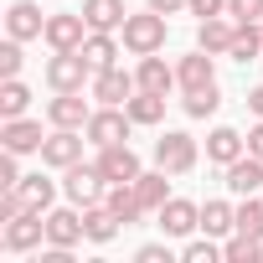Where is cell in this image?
Instances as JSON below:
<instances>
[{
    "label": "cell",
    "instance_id": "43",
    "mask_svg": "<svg viewBox=\"0 0 263 263\" xmlns=\"http://www.w3.org/2000/svg\"><path fill=\"white\" fill-rule=\"evenodd\" d=\"M258 26H263V21H258Z\"/></svg>",
    "mask_w": 263,
    "mask_h": 263
},
{
    "label": "cell",
    "instance_id": "9",
    "mask_svg": "<svg viewBox=\"0 0 263 263\" xmlns=\"http://www.w3.org/2000/svg\"><path fill=\"white\" fill-rule=\"evenodd\" d=\"M0 145H6L11 155H31V150H42L47 145V135H42V124L36 119H0Z\"/></svg>",
    "mask_w": 263,
    "mask_h": 263
},
{
    "label": "cell",
    "instance_id": "37",
    "mask_svg": "<svg viewBox=\"0 0 263 263\" xmlns=\"http://www.w3.org/2000/svg\"><path fill=\"white\" fill-rule=\"evenodd\" d=\"M21 186V171H16V155L6 150V155H0V191H16Z\"/></svg>",
    "mask_w": 263,
    "mask_h": 263
},
{
    "label": "cell",
    "instance_id": "1",
    "mask_svg": "<svg viewBox=\"0 0 263 263\" xmlns=\"http://www.w3.org/2000/svg\"><path fill=\"white\" fill-rule=\"evenodd\" d=\"M129 108H114V103H103V108H93V119L83 124V135H88V145L93 150H103V145H129Z\"/></svg>",
    "mask_w": 263,
    "mask_h": 263
},
{
    "label": "cell",
    "instance_id": "13",
    "mask_svg": "<svg viewBox=\"0 0 263 263\" xmlns=\"http://www.w3.org/2000/svg\"><path fill=\"white\" fill-rule=\"evenodd\" d=\"M135 78L129 72H119V67H103V72H93V98L98 103H114V108H124L129 98H135Z\"/></svg>",
    "mask_w": 263,
    "mask_h": 263
},
{
    "label": "cell",
    "instance_id": "19",
    "mask_svg": "<svg viewBox=\"0 0 263 263\" xmlns=\"http://www.w3.org/2000/svg\"><path fill=\"white\" fill-rule=\"evenodd\" d=\"M6 31H11L16 42H31V36H42V31H47V16L31 6V0H16V6L6 11Z\"/></svg>",
    "mask_w": 263,
    "mask_h": 263
},
{
    "label": "cell",
    "instance_id": "2",
    "mask_svg": "<svg viewBox=\"0 0 263 263\" xmlns=\"http://www.w3.org/2000/svg\"><path fill=\"white\" fill-rule=\"evenodd\" d=\"M47 83H52L57 93H78L83 83H93V62L83 57V47L52 52V57H47Z\"/></svg>",
    "mask_w": 263,
    "mask_h": 263
},
{
    "label": "cell",
    "instance_id": "15",
    "mask_svg": "<svg viewBox=\"0 0 263 263\" xmlns=\"http://www.w3.org/2000/svg\"><path fill=\"white\" fill-rule=\"evenodd\" d=\"M176 83L186 88V93H196V88H206V83H217V67H212V52H191V57H181L176 62Z\"/></svg>",
    "mask_w": 263,
    "mask_h": 263
},
{
    "label": "cell",
    "instance_id": "7",
    "mask_svg": "<svg viewBox=\"0 0 263 263\" xmlns=\"http://www.w3.org/2000/svg\"><path fill=\"white\" fill-rule=\"evenodd\" d=\"M83 145H88V135H83V129H52V135H47V145H42V165L67 171V165H78V160H83Z\"/></svg>",
    "mask_w": 263,
    "mask_h": 263
},
{
    "label": "cell",
    "instance_id": "24",
    "mask_svg": "<svg viewBox=\"0 0 263 263\" xmlns=\"http://www.w3.org/2000/svg\"><path fill=\"white\" fill-rule=\"evenodd\" d=\"M135 83H140V88H150V93H171V88H176V67H165V62L150 52V57H140Z\"/></svg>",
    "mask_w": 263,
    "mask_h": 263
},
{
    "label": "cell",
    "instance_id": "28",
    "mask_svg": "<svg viewBox=\"0 0 263 263\" xmlns=\"http://www.w3.org/2000/svg\"><path fill=\"white\" fill-rule=\"evenodd\" d=\"M83 57L93 62V72L114 67V57H119V42H114V31H88V42H83Z\"/></svg>",
    "mask_w": 263,
    "mask_h": 263
},
{
    "label": "cell",
    "instance_id": "26",
    "mask_svg": "<svg viewBox=\"0 0 263 263\" xmlns=\"http://www.w3.org/2000/svg\"><path fill=\"white\" fill-rule=\"evenodd\" d=\"M135 124H160L165 119V93H150V88H135V98L124 103Z\"/></svg>",
    "mask_w": 263,
    "mask_h": 263
},
{
    "label": "cell",
    "instance_id": "41",
    "mask_svg": "<svg viewBox=\"0 0 263 263\" xmlns=\"http://www.w3.org/2000/svg\"><path fill=\"white\" fill-rule=\"evenodd\" d=\"M248 155H258V160H263V119L248 129Z\"/></svg>",
    "mask_w": 263,
    "mask_h": 263
},
{
    "label": "cell",
    "instance_id": "36",
    "mask_svg": "<svg viewBox=\"0 0 263 263\" xmlns=\"http://www.w3.org/2000/svg\"><path fill=\"white\" fill-rule=\"evenodd\" d=\"M232 21H263V0H227Z\"/></svg>",
    "mask_w": 263,
    "mask_h": 263
},
{
    "label": "cell",
    "instance_id": "35",
    "mask_svg": "<svg viewBox=\"0 0 263 263\" xmlns=\"http://www.w3.org/2000/svg\"><path fill=\"white\" fill-rule=\"evenodd\" d=\"M21 62H26V57H21V42L11 36L6 47H0V78H21Z\"/></svg>",
    "mask_w": 263,
    "mask_h": 263
},
{
    "label": "cell",
    "instance_id": "20",
    "mask_svg": "<svg viewBox=\"0 0 263 263\" xmlns=\"http://www.w3.org/2000/svg\"><path fill=\"white\" fill-rule=\"evenodd\" d=\"M83 16H88V31H119L129 21L124 0H83Z\"/></svg>",
    "mask_w": 263,
    "mask_h": 263
},
{
    "label": "cell",
    "instance_id": "18",
    "mask_svg": "<svg viewBox=\"0 0 263 263\" xmlns=\"http://www.w3.org/2000/svg\"><path fill=\"white\" fill-rule=\"evenodd\" d=\"M237 155H248V140L237 135V129H227V124H217L212 135H206V160H217L222 171L237 160Z\"/></svg>",
    "mask_w": 263,
    "mask_h": 263
},
{
    "label": "cell",
    "instance_id": "27",
    "mask_svg": "<svg viewBox=\"0 0 263 263\" xmlns=\"http://www.w3.org/2000/svg\"><path fill=\"white\" fill-rule=\"evenodd\" d=\"M201 232H206V237H227V232H237V206H227V201H206V206H201Z\"/></svg>",
    "mask_w": 263,
    "mask_h": 263
},
{
    "label": "cell",
    "instance_id": "33",
    "mask_svg": "<svg viewBox=\"0 0 263 263\" xmlns=\"http://www.w3.org/2000/svg\"><path fill=\"white\" fill-rule=\"evenodd\" d=\"M237 232L263 237V191H258V196H242V206H237Z\"/></svg>",
    "mask_w": 263,
    "mask_h": 263
},
{
    "label": "cell",
    "instance_id": "22",
    "mask_svg": "<svg viewBox=\"0 0 263 263\" xmlns=\"http://www.w3.org/2000/svg\"><path fill=\"white\" fill-rule=\"evenodd\" d=\"M258 52H263V26H258V21H237V36H232L227 57H232V62H263Z\"/></svg>",
    "mask_w": 263,
    "mask_h": 263
},
{
    "label": "cell",
    "instance_id": "30",
    "mask_svg": "<svg viewBox=\"0 0 263 263\" xmlns=\"http://www.w3.org/2000/svg\"><path fill=\"white\" fill-rule=\"evenodd\" d=\"M31 103V88L21 78H0V119H21Z\"/></svg>",
    "mask_w": 263,
    "mask_h": 263
},
{
    "label": "cell",
    "instance_id": "14",
    "mask_svg": "<svg viewBox=\"0 0 263 263\" xmlns=\"http://www.w3.org/2000/svg\"><path fill=\"white\" fill-rule=\"evenodd\" d=\"M103 206L129 227V222H140L145 217V206H140V191H135V181H108V191H103Z\"/></svg>",
    "mask_w": 263,
    "mask_h": 263
},
{
    "label": "cell",
    "instance_id": "39",
    "mask_svg": "<svg viewBox=\"0 0 263 263\" xmlns=\"http://www.w3.org/2000/svg\"><path fill=\"white\" fill-rule=\"evenodd\" d=\"M186 11H191V16H201V21H206V16H227V0H191Z\"/></svg>",
    "mask_w": 263,
    "mask_h": 263
},
{
    "label": "cell",
    "instance_id": "8",
    "mask_svg": "<svg viewBox=\"0 0 263 263\" xmlns=\"http://www.w3.org/2000/svg\"><path fill=\"white\" fill-rule=\"evenodd\" d=\"M42 237H47V212H21V217L6 222V232H0V242L11 253H31V248H42Z\"/></svg>",
    "mask_w": 263,
    "mask_h": 263
},
{
    "label": "cell",
    "instance_id": "34",
    "mask_svg": "<svg viewBox=\"0 0 263 263\" xmlns=\"http://www.w3.org/2000/svg\"><path fill=\"white\" fill-rule=\"evenodd\" d=\"M222 258V248L212 242V237H201V242H186L181 248V263H217Z\"/></svg>",
    "mask_w": 263,
    "mask_h": 263
},
{
    "label": "cell",
    "instance_id": "12",
    "mask_svg": "<svg viewBox=\"0 0 263 263\" xmlns=\"http://www.w3.org/2000/svg\"><path fill=\"white\" fill-rule=\"evenodd\" d=\"M93 165H98L108 181H140V176H145V171H140V155L129 150V145H103Z\"/></svg>",
    "mask_w": 263,
    "mask_h": 263
},
{
    "label": "cell",
    "instance_id": "17",
    "mask_svg": "<svg viewBox=\"0 0 263 263\" xmlns=\"http://www.w3.org/2000/svg\"><path fill=\"white\" fill-rule=\"evenodd\" d=\"M227 191L258 196V191H263V160H258V155H237V160L227 165Z\"/></svg>",
    "mask_w": 263,
    "mask_h": 263
},
{
    "label": "cell",
    "instance_id": "23",
    "mask_svg": "<svg viewBox=\"0 0 263 263\" xmlns=\"http://www.w3.org/2000/svg\"><path fill=\"white\" fill-rule=\"evenodd\" d=\"M232 36H237V21L206 16V21H201V31H196V47H201V52H227V47H232Z\"/></svg>",
    "mask_w": 263,
    "mask_h": 263
},
{
    "label": "cell",
    "instance_id": "4",
    "mask_svg": "<svg viewBox=\"0 0 263 263\" xmlns=\"http://www.w3.org/2000/svg\"><path fill=\"white\" fill-rule=\"evenodd\" d=\"M119 31H124V47L135 52V57H150V52H160V47H165V16H160V11L129 16Z\"/></svg>",
    "mask_w": 263,
    "mask_h": 263
},
{
    "label": "cell",
    "instance_id": "11",
    "mask_svg": "<svg viewBox=\"0 0 263 263\" xmlns=\"http://www.w3.org/2000/svg\"><path fill=\"white\" fill-rule=\"evenodd\" d=\"M47 119H52V129H83V124L93 119V108H88V98H83V88H78V93H57V98L47 103Z\"/></svg>",
    "mask_w": 263,
    "mask_h": 263
},
{
    "label": "cell",
    "instance_id": "21",
    "mask_svg": "<svg viewBox=\"0 0 263 263\" xmlns=\"http://www.w3.org/2000/svg\"><path fill=\"white\" fill-rule=\"evenodd\" d=\"M83 232H88V242H98V248H103V242H114V237H119V217H114L103 201H98V206H83Z\"/></svg>",
    "mask_w": 263,
    "mask_h": 263
},
{
    "label": "cell",
    "instance_id": "32",
    "mask_svg": "<svg viewBox=\"0 0 263 263\" xmlns=\"http://www.w3.org/2000/svg\"><path fill=\"white\" fill-rule=\"evenodd\" d=\"M217 108H222V93H217V83H206V88L186 93V114H191V119H212Z\"/></svg>",
    "mask_w": 263,
    "mask_h": 263
},
{
    "label": "cell",
    "instance_id": "16",
    "mask_svg": "<svg viewBox=\"0 0 263 263\" xmlns=\"http://www.w3.org/2000/svg\"><path fill=\"white\" fill-rule=\"evenodd\" d=\"M88 232H83V217L72 212V206H57V212H47V242H57V248H78Z\"/></svg>",
    "mask_w": 263,
    "mask_h": 263
},
{
    "label": "cell",
    "instance_id": "29",
    "mask_svg": "<svg viewBox=\"0 0 263 263\" xmlns=\"http://www.w3.org/2000/svg\"><path fill=\"white\" fill-rule=\"evenodd\" d=\"M21 201H26V212H52V196H57V186L47 181V176H21Z\"/></svg>",
    "mask_w": 263,
    "mask_h": 263
},
{
    "label": "cell",
    "instance_id": "5",
    "mask_svg": "<svg viewBox=\"0 0 263 263\" xmlns=\"http://www.w3.org/2000/svg\"><path fill=\"white\" fill-rule=\"evenodd\" d=\"M155 165H160V171H171V176L196 171V140H191V135H181V129L160 135V140H155Z\"/></svg>",
    "mask_w": 263,
    "mask_h": 263
},
{
    "label": "cell",
    "instance_id": "42",
    "mask_svg": "<svg viewBox=\"0 0 263 263\" xmlns=\"http://www.w3.org/2000/svg\"><path fill=\"white\" fill-rule=\"evenodd\" d=\"M248 108H253V114H258V119H263V83H258V88H253V93H248Z\"/></svg>",
    "mask_w": 263,
    "mask_h": 263
},
{
    "label": "cell",
    "instance_id": "3",
    "mask_svg": "<svg viewBox=\"0 0 263 263\" xmlns=\"http://www.w3.org/2000/svg\"><path fill=\"white\" fill-rule=\"evenodd\" d=\"M62 191H67V201L72 206H98L103 201V191H108V176L98 171V165H67L62 171Z\"/></svg>",
    "mask_w": 263,
    "mask_h": 263
},
{
    "label": "cell",
    "instance_id": "31",
    "mask_svg": "<svg viewBox=\"0 0 263 263\" xmlns=\"http://www.w3.org/2000/svg\"><path fill=\"white\" fill-rule=\"evenodd\" d=\"M227 263H263V237H248V232H232L227 248H222Z\"/></svg>",
    "mask_w": 263,
    "mask_h": 263
},
{
    "label": "cell",
    "instance_id": "10",
    "mask_svg": "<svg viewBox=\"0 0 263 263\" xmlns=\"http://www.w3.org/2000/svg\"><path fill=\"white\" fill-rule=\"evenodd\" d=\"M155 217H160V232H165V237H191V232L201 227V206L186 201V196H171Z\"/></svg>",
    "mask_w": 263,
    "mask_h": 263
},
{
    "label": "cell",
    "instance_id": "25",
    "mask_svg": "<svg viewBox=\"0 0 263 263\" xmlns=\"http://www.w3.org/2000/svg\"><path fill=\"white\" fill-rule=\"evenodd\" d=\"M171 171H145L140 181H135V191H140V206L145 212H160L165 201H171V181H165Z\"/></svg>",
    "mask_w": 263,
    "mask_h": 263
},
{
    "label": "cell",
    "instance_id": "40",
    "mask_svg": "<svg viewBox=\"0 0 263 263\" xmlns=\"http://www.w3.org/2000/svg\"><path fill=\"white\" fill-rule=\"evenodd\" d=\"M145 6H150V11H160V16H176V11H186V6H191V0H145Z\"/></svg>",
    "mask_w": 263,
    "mask_h": 263
},
{
    "label": "cell",
    "instance_id": "6",
    "mask_svg": "<svg viewBox=\"0 0 263 263\" xmlns=\"http://www.w3.org/2000/svg\"><path fill=\"white\" fill-rule=\"evenodd\" d=\"M47 47L52 52H72V47H83L88 42V16L83 11H57V16H47Z\"/></svg>",
    "mask_w": 263,
    "mask_h": 263
},
{
    "label": "cell",
    "instance_id": "38",
    "mask_svg": "<svg viewBox=\"0 0 263 263\" xmlns=\"http://www.w3.org/2000/svg\"><path fill=\"white\" fill-rule=\"evenodd\" d=\"M135 263H171V248H165V242H145V248L135 253Z\"/></svg>",
    "mask_w": 263,
    "mask_h": 263
}]
</instances>
